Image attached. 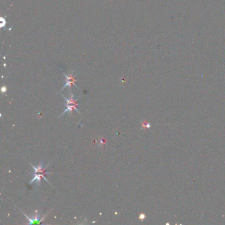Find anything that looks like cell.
<instances>
[{"label":"cell","instance_id":"1","mask_svg":"<svg viewBox=\"0 0 225 225\" xmlns=\"http://www.w3.org/2000/svg\"><path fill=\"white\" fill-rule=\"evenodd\" d=\"M30 164L31 165L32 167L35 169V172H34L35 176L31 180L30 183H29V184H32V183L34 182L35 181H36V186H37V185L40 186V184H41V180L42 178H44L46 181L48 182V183H49V184H50V182L47 180L46 178V175L49 174H50V172H48V173L47 172H45L46 168H45V166H44V162H40V163H39V164L38 166H33L31 163H30Z\"/></svg>","mask_w":225,"mask_h":225},{"label":"cell","instance_id":"2","mask_svg":"<svg viewBox=\"0 0 225 225\" xmlns=\"http://www.w3.org/2000/svg\"><path fill=\"white\" fill-rule=\"evenodd\" d=\"M61 96L64 97V98L66 102H67V103H66V109L64 111L63 113H62L59 116V117H60V116H63L65 113H66V112H69L70 115H72V113H73V110H76L81 115H82L81 112H79V110L77 108V106H78L77 101H78V98L79 97H78L77 98H75V96L73 95V94H72V92H71V93H70V97H69V99L67 98L66 97H65L64 95L61 94Z\"/></svg>","mask_w":225,"mask_h":225},{"label":"cell","instance_id":"3","mask_svg":"<svg viewBox=\"0 0 225 225\" xmlns=\"http://www.w3.org/2000/svg\"><path fill=\"white\" fill-rule=\"evenodd\" d=\"M77 73L74 75V73H73V72H72V73H70L69 75H66V74H65V73H63V74L64 75V76H65V78H66V83H65V85L63 87V88H62V89H61V90H60V91L63 90L65 88V87H68L69 88L70 92H71V88H72V85H74L75 87H76L77 89H79V88H78L77 86L76 85V81H77V80L76 79V77L77 76Z\"/></svg>","mask_w":225,"mask_h":225},{"label":"cell","instance_id":"4","mask_svg":"<svg viewBox=\"0 0 225 225\" xmlns=\"http://www.w3.org/2000/svg\"><path fill=\"white\" fill-rule=\"evenodd\" d=\"M21 212H23V215L26 216V218L28 219V220H29L28 224H40V223H41V222L42 221V220H44V218L46 217V215H45V216H44V217L41 218V215H40V214H39V215H36L35 216V217H34V218H32V219H31V218H29L28 216H27V215L24 214L23 211H21Z\"/></svg>","mask_w":225,"mask_h":225},{"label":"cell","instance_id":"5","mask_svg":"<svg viewBox=\"0 0 225 225\" xmlns=\"http://www.w3.org/2000/svg\"><path fill=\"white\" fill-rule=\"evenodd\" d=\"M141 125H142V127H144V128H150V127H151V124L147 123V122H142Z\"/></svg>","mask_w":225,"mask_h":225},{"label":"cell","instance_id":"6","mask_svg":"<svg viewBox=\"0 0 225 225\" xmlns=\"http://www.w3.org/2000/svg\"><path fill=\"white\" fill-rule=\"evenodd\" d=\"M139 218L141 220H143L145 219V214H140Z\"/></svg>","mask_w":225,"mask_h":225},{"label":"cell","instance_id":"7","mask_svg":"<svg viewBox=\"0 0 225 225\" xmlns=\"http://www.w3.org/2000/svg\"><path fill=\"white\" fill-rule=\"evenodd\" d=\"M6 90H7L6 87H3L2 88V92L3 93H6Z\"/></svg>","mask_w":225,"mask_h":225}]
</instances>
